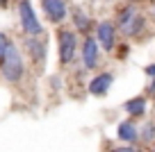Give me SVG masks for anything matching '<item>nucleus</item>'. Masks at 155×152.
Segmentation results:
<instances>
[{
  "instance_id": "obj_1",
  "label": "nucleus",
  "mask_w": 155,
  "mask_h": 152,
  "mask_svg": "<svg viewBox=\"0 0 155 152\" xmlns=\"http://www.w3.org/2000/svg\"><path fill=\"white\" fill-rule=\"evenodd\" d=\"M114 21H116V27H119V34H123L126 39H139L146 32V25H148L146 16L139 14L135 2H123L121 7H116Z\"/></svg>"
},
{
  "instance_id": "obj_2",
  "label": "nucleus",
  "mask_w": 155,
  "mask_h": 152,
  "mask_svg": "<svg viewBox=\"0 0 155 152\" xmlns=\"http://www.w3.org/2000/svg\"><path fill=\"white\" fill-rule=\"evenodd\" d=\"M55 39H57V57H59V66H62V68L73 66V64L78 62V48H80L78 32H75L73 27H66V25H57Z\"/></svg>"
},
{
  "instance_id": "obj_3",
  "label": "nucleus",
  "mask_w": 155,
  "mask_h": 152,
  "mask_svg": "<svg viewBox=\"0 0 155 152\" xmlns=\"http://www.w3.org/2000/svg\"><path fill=\"white\" fill-rule=\"evenodd\" d=\"M0 75L7 84H18L25 77V57L16 43H12L7 55L0 59Z\"/></svg>"
},
{
  "instance_id": "obj_4",
  "label": "nucleus",
  "mask_w": 155,
  "mask_h": 152,
  "mask_svg": "<svg viewBox=\"0 0 155 152\" xmlns=\"http://www.w3.org/2000/svg\"><path fill=\"white\" fill-rule=\"evenodd\" d=\"M16 11H18L21 32H23L25 36H41V34H46V27H44V23L39 21L37 11H34L32 0H18Z\"/></svg>"
},
{
  "instance_id": "obj_5",
  "label": "nucleus",
  "mask_w": 155,
  "mask_h": 152,
  "mask_svg": "<svg viewBox=\"0 0 155 152\" xmlns=\"http://www.w3.org/2000/svg\"><path fill=\"white\" fill-rule=\"evenodd\" d=\"M94 36L98 39L103 52H114L116 46H119V27H116V23H114V21H110V18L96 21Z\"/></svg>"
},
{
  "instance_id": "obj_6",
  "label": "nucleus",
  "mask_w": 155,
  "mask_h": 152,
  "mask_svg": "<svg viewBox=\"0 0 155 152\" xmlns=\"http://www.w3.org/2000/svg\"><path fill=\"white\" fill-rule=\"evenodd\" d=\"M101 52H103V48L98 43V39L94 34H87L82 39V46H80V64H82L84 71H98Z\"/></svg>"
},
{
  "instance_id": "obj_7",
  "label": "nucleus",
  "mask_w": 155,
  "mask_h": 152,
  "mask_svg": "<svg viewBox=\"0 0 155 152\" xmlns=\"http://www.w3.org/2000/svg\"><path fill=\"white\" fill-rule=\"evenodd\" d=\"M23 48L25 55L30 57V62L41 71L46 66V57H48V41H46V34L41 36H25L23 39Z\"/></svg>"
},
{
  "instance_id": "obj_8",
  "label": "nucleus",
  "mask_w": 155,
  "mask_h": 152,
  "mask_svg": "<svg viewBox=\"0 0 155 152\" xmlns=\"http://www.w3.org/2000/svg\"><path fill=\"white\" fill-rule=\"evenodd\" d=\"M41 11L48 18V23L53 25H64L71 16V7H68V0H39Z\"/></svg>"
},
{
  "instance_id": "obj_9",
  "label": "nucleus",
  "mask_w": 155,
  "mask_h": 152,
  "mask_svg": "<svg viewBox=\"0 0 155 152\" xmlns=\"http://www.w3.org/2000/svg\"><path fill=\"white\" fill-rule=\"evenodd\" d=\"M112 84H114V73L112 71H98L96 75L89 80L87 91L91 95H96V98H105V95L110 93Z\"/></svg>"
},
{
  "instance_id": "obj_10",
  "label": "nucleus",
  "mask_w": 155,
  "mask_h": 152,
  "mask_svg": "<svg viewBox=\"0 0 155 152\" xmlns=\"http://www.w3.org/2000/svg\"><path fill=\"white\" fill-rule=\"evenodd\" d=\"M71 25L73 30H75L78 34H82V36H87V34L94 32V27H96V21L91 18V16L87 14V11L82 9V7H73L71 9Z\"/></svg>"
},
{
  "instance_id": "obj_11",
  "label": "nucleus",
  "mask_w": 155,
  "mask_h": 152,
  "mask_svg": "<svg viewBox=\"0 0 155 152\" xmlns=\"http://www.w3.org/2000/svg\"><path fill=\"white\" fill-rule=\"evenodd\" d=\"M116 138L121 143H130V145L139 143V125H137V118L128 116L126 120H121V123L116 125Z\"/></svg>"
},
{
  "instance_id": "obj_12",
  "label": "nucleus",
  "mask_w": 155,
  "mask_h": 152,
  "mask_svg": "<svg viewBox=\"0 0 155 152\" xmlns=\"http://www.w3.org/2000/svg\"><path fill=\"white\" fill-rule=\"evenodd\" d=\"M123 111H126L130 118H144L146 111H148V98L146 95H135V98L126 100V105H123Z\"/></svg>"
},
{
  "instance_id": "obj_13",
  "label": "nucleus",
  "mask_w": 155,
  "mask_h": 152,
  "mask_svg": "<svg viewBox=\"0 0 155 152\" xmlns=\"http://www.w3.org/2000/svg\"><path fill=\"white\" fill-rule=\"evenodd\" d=\"M139 143H144V145L155 143V120H146L144 127H139Z\"/></svg>"
},
{
  "instance_id": "obj_14",
  "label": "nucleus",
  "mask_w": 155,
  "mask_h": 152,
  "mask_svg": "<svg viewBox=\"0 0 155 152\" xmlns=\"http://www.w3.org/2000/svg\"><path fill=\"white\" fill-rule=\"evenodd\" d=\"M12 43H14V41H12V36H9V34H7V32H0V59H2V57L7 55V50H9V46H12Z\"/></svg>"
},
{
  "instance_id": "obj_15",
  "label": "nucleus",
  "mask_w": 155,
  "mask_h": 152,
  "mask_svg": "<svg viewBox=\"0 0 155 152\" xmlns=\"http://www.w3.org/2000/svg\"><path fill=\"white\" fill-rule=\"evenodd\" d=\"M107 152H139V147L130 145V143H123V145H119V147H110Z\"/></svg>"
},
{
  "instance_id": "obj_16",
  "label": "nucleus",
  "mask_w": 155,
  "mask_h": 152,
  "mask_svg": "<svg viewBox=\"0 0 155 152\" xmlns=\"http://www.w3.org/2000/svg\"><path fill=\"white\" fill-rule=\"evenodd\" d=\"M144 73H146V77H148V80H155V62L148 64V66L144 68Z\"/></svg>"
},
{
  "instance_id": "obj_17",
  "label": "nucleus",
  "mask_w": 155,
  "mask_h": 152,
  "mask_svg": "<svg viewBox=\"0 0 155 152\" xmlns=\"http://www.w3.org/2000/svg\"><path fill=\"white\" fill-rule=\"evenodd\" d=\"M116 55H119V59H126L128 57V46H121V43H119V46H116Z\"/></svg>"
},
{
  "instance_id": "obj_18",
  "label": "nucleus",
  "mask_w": 155,
  "mask_h": 152,
  "mask_svg": "<svg viewBox=\"0 0 155 152\" xmlns=\"http://www.w3.org/2000/svg\"><path fill=\"white\" fill-rule=\"evenodd\" d=\"M148 93H150V95H155V80H150V84H148Z\"/></svg>"
},
{
  "instance_id": "obj_19",
  "label": "nucleus",
  "mask_w": 155,
  "mask_h": 152,
  "mask_svg": "<svg viewBox=\"0 0 155 152\" xmlns=\"http://www.w3.org/2000/svg\"><path fill=\"white\" fill-rule=\"evenodd\" d=\"M9 7V0H0V9H7Z\"/></svg>"
},
{
  "instance_id": "obj_20",
  "label": "nucleus",
  "mask_w": 155,
  "mask_h": 152,
  "mask_svg": "<svg viewBox=\"0 0 155 152\" xmlns=\"http://www.w3.org/2000/svg\"><path fill=\"white\" fill-rule=\"evenodd\" d=\"M101 2H114V0H101Z\"/></svg>"
},
{
  "instance_id": "obj_21",
  "label": "nucleus",
  "mask_w": 155,
  "mask_h": 152,
  "mask_svg": "<svg viewBox=\"0 0 155 152\" xmlns=\"http://www.w3.org/2000/svg\"><path fill=\"white\" fill-rule=\"evenodd\" d=\"M150 152H155V143H153V147H150Z\"/></svg>"
},
{
  "instance_id": "obj_22",
  "label": "nucleus",
  "mask_w": 155,
  "mask_h": 152,
  "mask_svg": "<svg viewBox=\"0 0 155 152\" xmlns=\"http://www.w3.org/2000/svg\"><path fill=\"white\" fill-rule=\"evenodd\" d=\"M153 14H155V7H153Z\"/></svg>"
}]
</instances>
